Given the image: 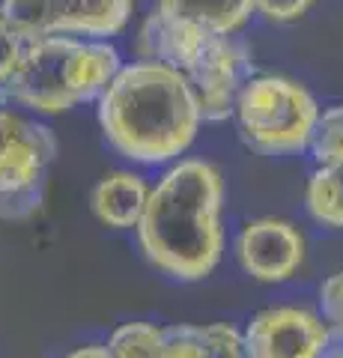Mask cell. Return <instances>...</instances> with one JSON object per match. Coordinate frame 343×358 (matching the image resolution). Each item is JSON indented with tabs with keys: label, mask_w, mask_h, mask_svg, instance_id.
<instances>
[{
	"label": "cell",
	"mask_w": 343,
	"mask_h": 358,
	"mask_svg": "<svg viewBox=\"0 0 343 358\" xmlns=\"http://www.w3.org/2000/svg\"><path fill=\"white\" fill-rule=\"evenodd\" d=\"M224 176L203 159H182L149 188L138 224L143 257L173 281H203L224 251Z\"/></svg>",
	"instance_id": "6da1fadb"
},
{
	"label": "cell",
	"mask_w": 343,
	"mask_h": 358,
	"mask_svg": "<svg viewBox=\"0 0 343 358\" xmlns=\"http://www.w3.org/2000/svg\"><path fill=\"white\" fill-rule=\"evenodd\" d=\"M98 122L123 159L168 164L194 143L203 117L180 69L143 57L119 66L114 81L98 96Z\"/></svg>",
	"instance_id": "7a4b0ae2"
},
{
	"label": "cell",
	"mask_w": 343,
	"mask_h": 358,
	"mask_svg": "<svg viewBox=\"0 0 343 358\" xmlns=\"http://www.w3.org/2000/svg\"><path fill=\"white\" fill-rule=\"evenodd\" d=\"M119 51L105 39L45 36L24 42L13 75L0 84L6 102L33 114H63L98 102L119 72Z\"/></svg>",
	"instance_id": "3957f363"
},
{
	"label": "cell",
	"mask_w": 343,
	"mask_h": 358,
	"mask_svg": "<svg viewBox=\"0 0 343 358\" xmlns=\"http://www.w3.org/2000/svg\"><path fill=\"white\" fill-rule=\"evenodd\" d=\"M143 57L180 69L191 84L203 122H224L233 117L239 93L251 78L254 63L248 45L233 36L209 33L152 9L140 27Z\"/></svg>",
	"instance_id": "277c9868"
},
{
	"label": "cell",
	"mask_w": 343,
	"mask_h": 358,
	"mask_svg": "<svg viewBox=\"0 0 343 358\" xmlns=\"http://www.w3.org/2000/svg\"><path fill=\"white\" fill-rule=\"evenodd\" d=\"M319 102L305 84L281 75H254L236 102L242 141L260 155H293L307 150L319 120Z\"/></svg>",
	"instance_id": "5b68a950"
},
{
	"label": "cell",
	"mask_w": 343,
	"mask_h": 358,
	"mask_svg": "<svg viewBox=\"0 0 343 358\" xmlns=\"http://www.w3.org/2000/svg\"><path fill=\"white\" fill-rule=\"evenodd\" d=\"M57 138L48 126L0 108V218L18 221L39 209Z\"/></svg>",
	"instance_id": "8992f818"
},
{
	"label": "cell",
	"mask_w": 343,
	"mask_h": 358,
	"mask_svg": "<svg viewBox=\"0 0 343 358\" xmlns=\"http://www.w3.org/2000/svg\"><path fill=\"white\" fill-rule=\"evenodd\" d=\"M135 0H0V15L21 42L45 36L108 39L123 33Z\"/></svg>",
	"instance_id": "52a82bcc"
},
{
	"label": "cell",
	"mask_w": 343,
	"mask_h": 358,
	"mask_svg": "<svg viewBox=\"0 0 343 358\" xmlns=\"http://www.w3.org/2000/svg\"><path fill=\"white\" fill-rule=\"evenodd\" d=\"M245 358H319L335 338L326 317L307 308H265L248 322Z\"/></svg>",
	"instance_id": "ba28073f"
},
{
	"label": "cell",
	"mask_w": 343,
	"mask_h": 358,
	"mask_svg": "<svg viewBox=\"0 0 343 358\" xmlns=\"http://www.w3.org/2000/svg\"><path fill=\"white\" fill-rule=\"evenodd\" d=\"M239 266L263 284H281L305 263V236L284 218H254L236 236Z\"/></svg>",
	"instance_id": "9c48e42d"
},
{
	"label": "cell",
	"mask_w": 343,
	"mask_h": 358,
	"mask_svg": "<svg viewBox=\"0 0 343 358\" xmlns=\"http://www.w3.org/2000/svg\"><path fill=\"white\" fill-rule=\"evenodd\" d=\"M147 200H149V185L143 182V176L131 171H114L98 179L90 203L102 224L114 230H131L140 224Z\"/></svg>",
	"instance_id": "30bf717a"
},
{
	"label": "cell",
	"mask_w": 343,
	"mask_h": 358,
	"mask_svg": "<svg viewBox=\"0 0 343 358\" xmlns=\"http://www.w3.org/2000/svg\"><path fill=\"white\" fill-rule=\"evenodd\" d=\"M156 9L168 18L203 27L209 33L233 36L251 21L254 0H159Z\"/></svg>",
	"instance_id": "8fae6325"
},
{
	"label": "cell",
	"mask_w": 343,
	"mask_h": 358,
	"mask_svg": "<svg viewBox=\"0 0 343 358\" xmlns=\"http://www.w3.org/2000/svg\"><path fill=\"white\" fill-rule=\"evenodd\" d=\"M307 212L326 227L343 230V164L316 167L305 192Z\"/></svg>",
	"instance_id": "7c38bea8"
},
{
	"label": "cell",
	"mask_w": 343,
	"mask_h": 358,
	"mask_svg": "<svg viewBox=\"0 0 343 358\" xmlns=\"http://www.w3.org/2000/svg\"><path fill=\"white\" fill-rule=\"evenodd\" d=\"M105 346L114 358H161V329L152 322H123Z\"/></svg>",
	"instance_id": "4fadbf2b"
},
{
	"label": "cell",
	"mask_w": 343,
	"mask_h": 358,
	"mask_svg": "<svg viewBox=\"0 0 343 358\" xmlns=\"http://www.w3.org/2000/svg\"><path fill=\"white\" fill-rule=\"evenodd\" d=\"M307 150H311L316 167L343 164V105H331L319 110Z\"/></svg>",
	"instance_id": "5bb4252c"
},
{
	"label": "cell",
	"mask_w": 343,
	"mask_h": 358,
	"mask_svg": "<svg viewBox=\"0 0 343 358\" xmlns=\"http://www.w3.org/2000/svg\"><path fill=\"white\" fill-rule=\"evenodd\" d=\"M161 358H215L206 326H168L161 329Z\"/></svg>",
	"instance_id": "9a60e30c"
},
{
	"label": "cell",
	"mask_w": 343,
	"mask_h": 358,
	"mask_svg": "<svg viewBox=\"0 0 343 358\" xmlns=\"http://www.w3.org/2000/svg\"><path fill=\"white\" fill-rule=\"evenodd\" d=\"M319 308H323V317L335 331V338H343V272L326 278L323 289H319Z\"/></svg>",
	"instance_id": "2e32d148"
},
{
	"label": "cell",
	"mask_w": 343,
	"mask_h": 358,
	"mask_svg": "<svg viewBox=\"0 0 343 358\" xmlns=\"http://www.w3.org/2000/svg\"><path fill=\"white\" fill-rule=\"evenodd\" d=\"M314 0H254V13L272 24H290L311 13Z\"/></svg>",
	"instance_id": "e0dca14e"
},
{
	"label": "cell",
	"mask_w": 343,
	"mask_h": 358,
	"mask_svg": "<svg viewBox=\"0 0 343 358\" xmlns=\"http://www.w3.org/2000/svg\"><path fill=\"white\" fill-rule=\"evenodd\" d=\"M21 48H24L21 36L6 24V18L0 15V84H3L6 78L13 75L15 63H18V57H21Z\"/></svg>",
	"instance_id": "ac0fdd59"
},
{
	"label": "cell",
	"mask_w": 343,
	"mask_h": 358,
	"mask_svg": "<svg viewBox=\"0 0 343 358\" xmlns=\"http://www.w3.org/2000/svg\"><path fill=\"white\" fill-rule=\"evenodd\" d=\"M60 358H114L108 352V346H78V350H72V352H66Z\"/></svg>",
	"instance_id": "d6986e66"
},
{
	"label": "cell",
	"mask_w": 343,
	"mask_h": 358,
	"mask_svg": "<svg viewBox=\"0 0 343 358\" xmlns=\"http://www.w3.org/2000/svg\"><path fill=\"white\" fill-rule=\"evenodd\" d=\"M319 358H343V338H331V343L326 346V352Z\"/></svg>",
	"instance_id": "ffe728a7"
}]
</instances>
